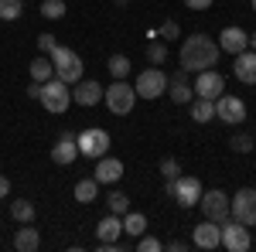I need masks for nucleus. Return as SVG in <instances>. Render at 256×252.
Segmentation results:
<instances>
[{
  "label": "nucleus",
  "mask_w": 256,
  "mask_h": 252,
  "mask_svg": "<svg viewBox=\"0 0 256 252\" xmlns=\"http://www.w3.org/2000/svg\"><path fill=\"white\" fill-rule=\"evenodd\" d=\"M250 48V34L236 27V24H229V27H222L218 31V51H229V55H239V51H246Z\"/></svg>",
  "instance_id": "obj_14"
},
{
  "label": "nucleus",
  "mask_w": 256,
  "mask_h": 252,
  "mask_svg": "<svg viewBox=\"0 0 256 252\" xmlns=\"http://www.w3.org/2000/svg\"><path fill=\"white\" fill-rule=\"evenodd\" d=\"M160 174H164V181H168V177H178L181 174V164H178L174 157H164V160H160Z\"/></svg>",
  "instance_id": "obj_35"
},
{
  "label": "nucleus",
  "mask_w": 256,
  "mask_h": 252,
  "mask_svg": "<svg viewBox=\"0 0 256 252\" xmlns=\"http://www.w3.org/2000/svg\"><path fill=\"white\" fill-rule=\"evenodd\" d=\"M168 96H171V102H178V106L192 102V85L184 82V68H181V75H174L168 82Z\"/></svg>",
  "instance_id": "obj_21"
},
{
  "label": "nucleus",
  "mask_w": 256,
  "mask_h": 252,
  "mask_svg": "<svg viewBox=\"0 0 256 252\" xmlns=\"http://www.w3.org/2000/svg\"><path fill=\"white\" fill-rule=\"evenodd\" d=\"M178 61L184 72H205L218 61V44L208 34H192V38L181 41V51H178Z\"/></svg>",
  "instance_id": "obj_1"
},
{
  "label": "nucleus",
  "mask_w": 256,
  "mask_h": 252,
  "mask_svg": "<svg viewBox=\"0 0 256 252\" xmlns=\"http://www.w3.org/2000/svg\"><path fill=\"white\" fill-rule=\"evenodd\" d=\"M72 102H79V106H96V102H102V85H99L96 78H79L72 85Z\"/></svg>",
  "instance_id": "obj_15"
},
{
  "label": "nucleus",
  "mask_w": 256,
  "mask_h": 252,
  "mask_svg": "<svg viewBox=\"0 0 256 252\" xmlns=\"http://www.w3.org/2000/svg\"><path fill=\"white\" fill-rule=\"evenodd\" d=\"M41 14H44L48 20L65 17V0H44V3H41Z\"/></svg>",
  "instance_id": "obj_31"
},
{
  "label": "nucleus",
  "mask_w": 256,
  "mask_h": 252,
  "mask_svg": "<svg viewBox=\"0 0 256 252\" xmlns=\"http://www.w3.org/2000/svg\"><path fill=\"white\" fill-rule=\"evenodd\" d=\"M116 3H120V7H126V3H130V0H116Z\"/></svg>",
  "instance_id": "obj_42"
},
{
  "label": "nucleus",
  "mask_w": 256,
  "mask_h": 252,
  "mask_svg": "<svg viewBox=\"0 0 256 252\" xmlns=\"http://www.w3.org/2000/svg\"><path fill=\"white\" fill-rule=\"evenodd\" d=\"M147 61L150 65H164L168 61V41H150L147 44Z\"/></svg>",
  "instance_id": "obj_28"
},
{
  "label": "nucleus",
  "mask_w": 256,
  "mask_h": 252,
  "mask_svg": "<svg viewBox=\"0 0 256 252\" xmlns=\"http://www.w3.org/2000/svg\"><path fill=\"white\" fill-rule=\"evenodd\" d=\"M10 218L20 222V225H24V222H34V201H28V198L14 201V205H10Z\"/></svg>",
  "instance_id": "obj_26"
},
{
  "label": "nucleus",
  "mask_w": 256,
  "mask_h": 252,
  "mask_svg": "<svg viewBox=\"0 0 256 252\" xmlns=\"http://www.w3.org/2000/svg\"><path fill=\"white\" fill-rule=\"evenodd\" d=\"M192 119H195V123H212V119H216V102L195 96V102H192Z\"/></svg>",
  "instance_id": "obj_23"
},
{
  "label": "nucleus",
  "mask_w": 256,
  "mask_h": 252,
  "mask_svg": "<svg viewBox=\"0 0 256 252\" xmlns=\"http://www.w3.org/2000/svg\"><path fill=\"white\" fill-rule=\"evenodd\" d=\"M232 75L239 78V82H246V85H253L256 82V51H239L236 61H232Z\"/></svg>",
  "instance_id": "obj_17"
},
{
  "label": "nucleus",
  "mask_w": 256,
  "mask_h": 252,
  "mask_svg": "<svg viewBox=\"0 0 256 252\" xmlns=\"http://www.w3.org/2000/svg\"><path fill=\"white\" fill-rule=\"evenodd\" d=\"M164 191L171 194L181 208H195L198 198H202V181L195 174H178V177H168Z\"/></svg>",
  "instance_id": "obj_3"
},
{
  "label": "nucleus",
  "mask_w": 256,
  "mask_h": 252,
  "mask_svg": "<svg viewBox=\"0 0 256 252\" xmlns=\"http://www.w3.org/2000/svg\"><path fill=\"white\" fill-rule=\"evenodd\" d=\"M102 102L110 106V113L126 116L134 109V102H137V92H134V85H126V78H116L110 89H102Z\"/></svg>",
  "instance_id": "obj_6"
},
{
  "label": "nucleus",
  "mask_w": 256,
  "mask_h": 252,
  "mask_svg": "<svg viewBox=\"0 0 256 252\" xmlns=\"http://www.w3.org/2000/svg\"><path fill=\"white\" fill-rule=\"evenodd\" d=\"M24 3L20 0H0V20H18Z\"/></svg>",
  "instance_id": "obj_30"
},
{
  "label": "nucleus",
  "mask_w": 256,
  "mask_h": 252,
  "mask_svg": "<svg viewBox=\"0 0 256 252\" xmlns=\"http://www.w3.org/2000/svg\"><path fill=\"white\" fill-rule=\"evenodd\" d=\"M218 229H222V249H229V252H250L253 239H250V229H246L242 222L226 218Z\"/></svg>",
  "instance_id": "obj_9"
},
{
  "label": "nucleus",
  "mask_w": 256,
  "mask_h": 252,
  "mask_svg": "<svg viewBox=\"0 0 256 252\" xmlns=\"http://www.w3.org/2000/svg\"><path fill=\"white\" fill-rule=\"evenodd\" d=\"M198 208H202V215L208 218V222H226L229 218V194L218 191V188H212V191H202V198H198Z\"/></svg>",
  "instance_id": "obj_10"
},
{
  "label": "nucleus",
  "mask_w": 256,
  "mask_h": 252,
  "mask_svg": "<svg viewBox=\"0 0 256 252\" xmlns=\"http://www.w3.org/2000/svg\"><path fill=\"white\" fill-rule=\"evenodd\" d=\"M168 249H171V252H184L188 246H184V242H168Z\"/></svg>",
  "instance_id": "obj_40"
},
{
  "label": "nucleus",
  "mask_w": 256,
  "mask_h": 252,
  "mask_svg": "<svg viewBox=\"0 0 256 252\" xmlns=\"http://www.w3.org/2000/svg\"><path fill=\"white\" fill-rule=\"evenodd\" d=\"M41 96V82H31L28 85V99H38Z\"/></svg>",
  "instance_id": "obj_38"
},
{
  "label": "nucleus",
  "mask_w": 256,
  "mask_h": 252,
  "mask_svg": "<svg viewBox=\"0 0 256 252\" xmlns=\"http://www.w3.org/2000/svg\"><path fill=\"white\" fill-rule=\"evenodd\" d=\"M253 143H256V136H253Z\"/></svg>",
  "instance_id": "obj_44"
},
{
  "label": "nucleus",
  "mask_w": 256,
  "mask_h": 252,
  "mask_svg": "<svg viewBox=\"0 0 256 252\" xmlns=\"http://www.w3.org/2000/svg\"><path fill=\"white\" fill-rule=\"evenodd\" d=\"M184 7H188V10H208L212 0H184Z\"/></svg>",
  "instance_id": "obj_37"
},
{
  "label": "nucleus",
  "mask_w": 256,
  "mask_h": 252,
  "mask_svg": "<svg viewBox=\"0 0 256 252\" xmlns=\"http://www.w3.org/2000/svg\"><path fill=\"white\" fill-rule=\"evenodd\" d=\"M137 249H140V252H160V249H164V242H160V239H154V235H147V232H144V235L137 239Z\"/></svg>",
  "instance_id": "obj_33"
},
{
  "label": "nucleus",
  "mask_w": 256,
  "mask_h": 252,
  "mask_svg": "<svg viewBox=\"0 0 256 252\" xmlns=\"http://www.w3.org/2000/svg\"><path fill=\"white\" fill-rule=\"evenodd\" d=\"M198 99H212L216 102L222 92H226V78L218 75L216 68H205V72H198V78H195V89H192Z\"/></svg>",
  "instance_id": "obj_11"
},
{
  "label": "nucleus",
  "mask_w": 256,
  "mask_h": 252,
  "mask_svg": "<svg viewBox=\"0 0 256 252\" xmlns=\"http://www.w3.org/2000/svg\"><path fill=\"white\" fill-rule=\"evenodd\" d=\"M7 194H10V181L0 174V198H7Z\"/></svg>",
  "instance_id": "obj_39"
},
{
  "label": "nucleus",
  "mask_w": 256,
  "mask_h": 252,
  "mask_svg": "<svg viewBox=\"0 0 256 252\" xmlns=\"http://www.w3.org/2000/svg\"><path fill=\"white\" fill-rule=\"evenodd\" d=\"M38 102L48 109V113H65L68 106H72V85L68 82H62V78H48V82H41V96H38Z\"/></svg>",
  "instance_id": "obj_2"
},
{
  "label": "nucleus",
  "mask_w": 256,
  "mask_h": 252,
  "mask_svg": "<svg viewBox=\"0 0 256 252\" xmlns=\"http://www.w3.org/2000/svg\"><path fill=\"white\" fill-rule=\"evenodd\" d=\"M250 51H256V31L250 34Z\"/></svg>",
  "instance_id": "obj_41"
},
{
  "label": "nucleus",
  "mask_w": 256,
  "mask_h": 252,
  "mask_svg": "<svg viewBox=\"0 0 256 252\" xmlns=\"http://www.w3.org/2000/svg\"><path fill=\"white\" fill-rule=\"evenodd\" d=\"M250 3H253V10H256V0H250Z\"/></svg>",
  "instance_id": "obj_43"
},
{
  "label": "nucleus",
  "mask_w": 256,
  "mask_h": 252,
  "mask_svg": "<svg viewBox=\"0 0 256 252\" xmlns=\"http://www.w3.org/2000/svg\"><path fill=\"white\" fill-rule=\"evenodd\" d=\"M76 147H79L82 157L99 160V157L110 154V133H106V130H99V126H89V130L76 133Z\"/></svg>",
  "instance_id": "obj_7"
},
{
  "label": "nucleus",
  "mask_w": 256,
  "mask_h": 252,
  "mask_svg": "<svg viewBox=\"0 0 256 252\" xmlns=\"http://www.w3.org/2000/svg\"><path fill=\"white\" fill-rule=\"evenodd\" d=\"M52 65H55V78H62V82H68V85H76L82 78V58H79V51H72V48H55L52 51Z\"/></svg>",
  "instance_id": "obj_4"
},
{
  "label": "nucleus",
  "mask_w": 256,
  "mask_h": 252,
  "mask_svg": "<svg viewBox=\"0 0 256 252\" xmlns=\"http://www.w3.org/2000/svg\"><path fill=\"white\" fill-rule=\"evenodd\" d=\"M106 205H110L113 215H126L130 212V198H126L123 191H110V201H106Z\"/></svg>",
  "instance_id": "obj_29"
},
{
  "label": "nucleus",
  "mask_w": 256,
  "mask_h": 252,
  "mask_svg": "<svg viewBox=\"0 0 256 252\" xmlns=\"http://www.w3.org/2000/svg\"><path fill=\"white\" fill-rule=\"evenodd\" d=\"M229 147H232L236 154H250V150H253V136L250 133H232L229 136Z\"/></svg>",
  "instance_id": "obj_32"
},
{
  "label": "nucleus",
  "mask_w": 256,
  "mask_h": 252,
  "mask_svg": "<svg viewBox=\"0 0 256 252\" xmlns=\"http://www.w3.org/2000/svg\"><path fill=\"white\" fill-rule=\"evenodd\" d=\"M52 75H55V65H52V55H38V58L31 61V78H34V82H48Z\"/></svg>",
  "instance_id": "obj_25"
},
{
  "label": "nucleus",
  "mask_w": 256,
  "mask_h": 252,
  "mask_svg": "<svg viewBox=\"0 0 256 252\" xmlns=\"http://www.w3.org/2000/svg\"><path fill=\"white\" fill-rule=\"evenodd\" d=\"M41 246V235H38V229H31V222H24L18 229V235H14V249L18 252H34Z\"/></svg>",
  "instance_id": "obj_19"
},
{
  "label": "nucleus",
  "mask_w": 256,
  "mask_h": 252,
  "mask_svg": "<svg viewBox=\"0 0 256 252\" xmlns=\"http://www.w3.org/2000/svg\"><path fill=\"white\" fill-rule=\"evenodd\" d=\"M96 194H99V181L96 177H82L79 184H76V201H79V205H92Z\"/></svg>",
  "instance_id": "obj_22"
},
{
  "label": "nucleus",
  "mask_w": 256,
  "mask_h": 252,
  "mask_svg": "<svg viewBox=\"0 0 256 252\" xmlns=\"http://www.w3.org/2000/svg\"><path fill=\"white\" fill-rule=\"evenodd\" d=\"M96 232H99V242H116L120 239V232H123V222H120V215H106L102 222L96 225Z\"/></svg>",
  "instance_id": "obj_20"
},
{
  "label": "nucleus",
  "mask_w": 256,
  "mask_h": 252,
  "mask_svg": "<svg viewBox=\"0 0 256 252\" xmlns=\"http://www.w3.org/2000/svg\"><path fill=\"white\" fill-rule=\"evenodd\" d=\"M229 218L242 222L246 229H256V188H239L229 198Z\"/></svg>",
  "instance_id": "obj_5"
},
{
  "label": "nucleus",
  "mask_w": 256,
  "mask_h": 252,
  "mask_svg": "<svg viewBox=\"0 0 256 252\" xmlns=\"http://www.w3.org/2000/svg\"><path fill=\"white\" fill-rule=\"evenodd\" d=\"M123 232L134 235V239H140V235L147 232V215H140V212H126V215H123Z\"/></svg>",
  "instance_id": "obj_24"
},
{
  "label": "nucleus",
  "mask_w": 256,
  "mask_h": 252,
  "mask_svg": "<svg viewBox=\"0 0 256 252\" xmlns=\"http://www.w3.org/2000/svg\"><path fill=\"white\" fill-rule=\"evenodd\" d=\"M106 65H110V75L113 78H126L130 75V58H126V55H110Z\"/></svg>",
  "instance_id": "obj_27"
},
{
  "label": "nucleus",
  "mask_w": 256,
  "mask_h": 252,
  "mask_svg": "<svg viewBox=\"0 0 256 252\" xmlns=\"http://www.w3.org/2000/svg\"><path fill=\"white\" fill-rule=\"evenodd\" d=\"M168 72H160L158 65H150V68H144L137 75V85H134V92H137L140 99H158L168 92Z\"/></svg>",
  "instance_id": "obj_8"
},
{
  "label": "nucleus",
  "mask_w": 256,
  "mask_h": 252,
  "mask_svg": "<svg viewBox=\"0 0 256 252\" xmlns=\"http://www.w3.org/2000/svg\"><path fill=\"white\" fill-rule=\"evenodd\" d=\"M192 242H195V249H218L222 246V229H218V222H202L192 229Z\"/></svg>",
  "instance_id": "obj_13"
},
{
  "label": "nucleus",
  "mask_w": 256,
  "mask_h": 252,
  "mask_svg": "<svg viewBox=\"0 0 256 252\" xmlns=\"http://www.w3.org/2000/svg\"><path fill=\"white\" fill-rule=\"evenodd\" d=\"M38 48H41V55H52L58 44H55V38H52V34H38Z\"/></svg>",
  "instance_id": "obj_36"
},
{
  "label": "nucleus",
  "mask_w": 256,
  "mask_h": 252,
  "mask_svg": "<svg viewBox=\"0 0 256 252\" xmlns=\"http://www.w3.org/2000/svg\"><path fill=\"white\" fill-rule=\"evenodd\" d=\"M120 177H123V160H116V157H99V164H96L99 184H116Z\"/></svg>",
  "instance_id": "obj_18"
},
{
  "label": "nucleus",
  "mask_w": 256,
  "mask_h": 252,
  "mask_svg": "<svg viewBox=\"0 0 256 252\" xmlns=\"http://www.w3.org/2000/svg\"><path fill=\"white\" fill-rule=\"evenodd\" d=\"M160 38H164V41H174V38H181V24H178L174 17H168L164 24H160Z\"/></svg>",
  "instance_id": "obj_34"
},
{
  "label": "nucleus",
  "mask_w": 256,
  "mask_h": 252,
  "mask_svg": "<svg viewBox=\"0 0 256 252\" xmlns=\"http://www.w3.org/2000/svg\"><path fill=\"white\" fill-rule=\"evenodd\" d=\"M216 119L229 123V126H239L246 119V102L239 96H218L216 99Z\"/></svg>",
  "instance_id": "obj_12"
},
{
  "label": "nucleus",
  "mask_w": 256,
  "mask_h": 252,
  "mask_svg": "<svg viewBox=\"0 0 256 252\" xmlns=\"http://www.w3.org/2000/svg\"><path fill=\"white\" fill-rule=\"evenodd\" d=\"M79 157V147H76V133H62L58 143L52 147V160L58 164V167H68L72 160Z\"/></svg>",
  "instance_id": "obj_16"
}]
</instances>
